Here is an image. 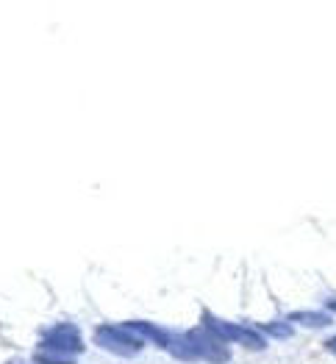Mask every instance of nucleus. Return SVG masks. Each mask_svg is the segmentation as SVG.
Listing matches in <instances>:
<instances>
[{
  "instance_id": "1",
  "label": "nucleus",
  "mask_w": 336,
  "mask_h": 364,
  "mask_svg": "<svg viewBox=\"0 0 336 364\" xmlns=\"http://www.w3.org/2000/svg\"><path fill=\"white\" fill-rule=\"evenodd\" d=\"M203 328H206L209 334H214L217 339H223V342H239V345H245V347H250V350H264V347H267V342H264L253 328L217 320L214 314H203Z\"/></svg>"
},
{
  "instance_id": "2",
  "label": "nucleus",
  "mask_w": 336,
  "mask_h": 364,
  "mask_svg": "<svg viewBox=\"0 0 336 364\" xmlns=\"http://www.w3.org/2000/svg\"><path fill=\"white\" fill-rule=\"evenodd\" d=\"M186 336H189V342H192V347H194V356H200V358H209L212 364H225V361L231 358V353H228V347H225V342H223V339H217L214 334H209L206 328L189 331Z\"/></svg>"
},
{
  "instance_id": "3",
  "label": "nucleus",
  "mask_w": 336,
  "mask_h": 364,
  "mask_svg": "<svg viewBox=\"0 0 336 364\" xmlns=\"http://www.w3.org/2000/svg\"><path fill=\"white\" fill-rule=\"evenodd\" d=\"M95 339L103 345V347H109V350H114V353H122V356H133V353H139L142 350V339H137L131 334V328H100L98 334H95Z\"/></svg>"
},
{
  "instance_id": "4",
  "label": "nucleus",
  "mask_w": 336,
  "mask_h": 364,
  "mask_svg": "<svg viewBox=\"0 0 336 364\" xmlns=\"http://www.w3.org/2000/svg\"><path fill=\"white\" fill-rule=\"evenodd\" d=\"M289 320L298 323V325H306V328H325L331 323V317L320 314V312H292Z\"/></svg>"
},
{
  "instance_id": "5",
  "label": "nucleus",
  "mask_w": 336,
  "mask_h": 364,
  "mask_svg": "<svg viewBox=\"0 0 336 364\" xmlns=\"http://www.w3.org/2000/svg\"><path fill=\"white\" fill-rule=\"evenodd\" d=\"M258 331H267V334L281 336V339L292 336V328H289V325H284V323H264V325H258Z\"/></svg>"
},
{
  "instance_id": "6",
  "label": "nucleus",
  "mask_w": 336,
  "mask_h": 364,
  "mask_svg": "<svg viewBox=\"0 0 336 364\" xmlns=\"http://www.w3.org/2000/svg\"><path fill=\"white\" fill-rule=\"evenodd\" d=\"M325 347H328V353H333V356H336V336H331V339L325 342Z\"/></svg>"
},
{
  "instance_id": "7",
  "label": "nucleus",
  "mask_w": 336,
  "mask_h": 364,
  "mask_svg": "<svg viewBox=\"0 0 336 364\" xmlns=\"http://www.w3.org/2000/svg\"><path fill=\"white\" fill-rule=\"evenodd\" d=\"M328 309H336V301H331V303H328Z\"/></svg>"
}]
</instances>
